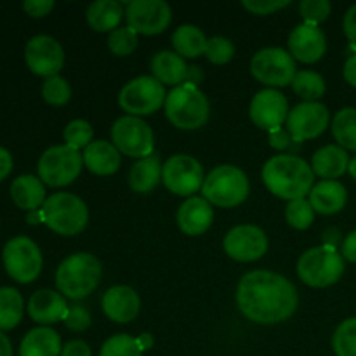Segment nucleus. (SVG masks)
<instances>
[{
    "label": "nucleus",
    "instance_id": "obj_1",
    "mask_svg": "<svg viewBox=\"0 0 356 356\" xmlns=\"http://www.w3.org/2000/svg\"><path fill=\"white\" fill-rule=\"evenodd\" d=\"M236 302L243 316L256 323H278L298 309V291L282 275L256 270L243 275L236 291Z\"/></svg>",
    "mask_w": 356,
    "mask_h": 356
},
{
    "label": "nucleus",
    "instance_id": "obj_2",
    "mask_svg": "<svg viewBox=\"0 0 356 356\" xmlns=\"http://www.w3.org/2000/svg\"><path fill=\"white\" fill-rule=\"evenodd\" d=\"M268 190L284 200H301L313 190L315 172L306 160L296 155H277L263 167Z\"/></svg>",
    "mask_w": 356,
    "mask_h": 356
},
{
    "label": "nucleus",
    "instance_id": "obj_3",
    "mask_svg": "<svg viewBox=\"0 0 356 356\" xmlns=\"http://www.w3.org/2000/svg\"><path fill=\"white\" fill-rule=\"evenodd\" d=\"M101 273L103 268L96 256L87 252L73 254L59 264L56 271V285L63 296L79 301L96 291L101 282Z\"/></svg>",
    "mask_w": 356,
    "mask_h": 356
},
{
    "label": "nucleus",
    "instance_id": "obj_4",
    "mask_svg": "<svg viewBox=\"0 0 356 356\" xmlns=\"http://www.w3.org/2000/svg\"><path fill=\"white\" fill-rule=\"evenodd\" d=\"M165 115L177 129H200L209 120V101L195 83L184 82L167 94Z\"/></svg>",
    "mask_w": 356,
    "mask_h": 356
},
{
    "label": "nucleus",
    "instance_id": "obj_5",
    "mask_svg": "<svg viewBox=\"0 0 356 356\" xmlns=\"http://www.w3.org/2000/svg\"><path fill=\"white\" fill-rule=\"evenodd\" d=\"M202 193L211 205L225 209L235 207L249 195V179L238 167L219 165L207 174Z\"/></svg>",
    "mask_w": 356,
    "mask_h": 356
},
{
    "label": "nucleus",
    "instance_id": "obj_6",
    "mask_svg": "<svg viewBox=\"0 0 356 356\" xmlns=\"http://www.w3.org/2000/svg\"><path fill=\"white\" fill-rule=\"evenodd\" d=\"M44 225L54 233L73 236L86 228L89 221V211L82 198L73 193H54L42 205Z\"/></svg>",
    "mask_w": 356,
    "mask_h": 356
},
{
    "label": "nucleus",
    "instance_id": "obj_7",
    "mask_svg": "<svg viewBox=\"0 0 356 356\" xmlns=\"http://www.w3.org/2000/svg\"><path fill=\"white\" fill-rule=\"evenodd\" d=\"M344 273V257L332 245L309 249L299 257L298 275L309 287H329Z\"/></svg>",
    "mask_w": 356,
    "mask_h": 356
},
{
    "label": "nucleus",
    "instance_id": "obj_8",
    "mask_svg": "<svg viewBox=\"0 0 356 356\" xmlns=\"http://www.w3.org/2000/svg\"><path fill=\"white\" fill-rule=\"evenodd\" d=\"M82 162L83 156L79 149L68 145L52 146L38 160V179L52 188L68 186L79 177Z\"/></svg>",
    "mask_w": 356,
    "mask_h": 356
},
{
    "label": "nucleus",
    "instance_id": "obj_9",
    "mask_svg": "<svg viewBox=\"0 0 356 356\" xmlns=\"http://www.w3.org/2000/svg\"><path fill=\"white\" fill-rule=\"evenodd\" d=\"M165 89L153 75H143L125 83L118 94V104L132 117L152 115L165 103Z\"/></svg>",
    "mask_w": 356,
    "mask_h": 356
},
{
    "label": "nucleus",
    "instance_id": "obj_10",
    "mask_svg": "<svg viewBox=\"0 0 356 356\" xmlns=\"http://www.w3.org/2000/svg\"><path fill=\"white\" fill-rule=\"evenodd\" d=\"M3 266L19 284H30L37 280L42 271V252L37 243L28 236H16L3 247Z\"/></svg>",
    "mask_w": 356,
    "mask_h": 356
},
{
    "label": "nucleus",
    "instance_id": "obj_11",
    "mask_svg": "<svg viewBox=\"0 0 356 356\" xmlns=\"http://www.w3.org/2000/svg\"><path fill=\"white\" fill-rule=\"evenodd\" d=\"M111 139L118 152L134 159H146L153 155L155 148L152 127L145 120L132 115H125L115 122L111 127Z\"/></svg>",
    "mask_w": 356,
    "mask_h": 356
},
{
    "label": "nucleus",
    "instance_id": "obj_12",
    "mask_svg": "<svg viewBox=\"0 0 356 356\" xmlns=\"http://www.w3.org/2000/svg\"><path fill=\"white\" fill-rule=\"evenodd\" d=\"M250 72L259 82L270 87H285L296 76V61L291 52L280 47H266L250 61Z\"/></svg>",
    "mask_w": 356,
    "mask_h": 356
},
{
    "label": "nucleus",
    "instance_id": "obj_13",
    "mask_svg": "<svg viewBox=\"0 0 356 356\" xmlns=\"http://www.w3.org/2000/svg\"><path fill=\"white\" fill-rule=\"evenodd\" d=\"M204 169L200 162L190 155H174L162 169V183L169 191L179 197H190L204 186Z\"/></svg>",
    "mask_w": 356,
    "mask_h": 356
},
{
    "label": "nucleus",
    "instance_id": "obj_14",
    "mask_svg": "<svg viewBox=\"0 0 356 356\" xmlns=\"http://www.w3.org/2000/svg\"><path fill=\"white\" fill-rule=\"evenodd\" d=\"M125 19L136 33L159 35L170 24L172 10L163 0H134L127 3Z\"/></svg>",
    "mask_w": 356,
    "mask_h": 356
},
{
    "label": "nucleus",
    "instance_id": "obj_15",
    "mask_svg": "<svg viewBox=\"0 0 356 356\" xmlns=\"http://www.w3.org/2000/svg\"><path fill=\"white\" fill-rule=\"evenodd\" d=\"M330 113L322 103H301L289 111L287 132L292 141L302 143L315 139L327 129Z\"/></svg>",
    "mask_w": 356,
    "mask_h": 356
},
{
    "label": "nucleus",
    "instance_id": "obj_16",
    "mask_svg": "<svg viewBox=\"0 0 356 356\" xmlns=\"http://www.w3.org/2000/svg\"><path fill=\"white\" fill-rule=\"evenodd\" d=\"M24 59L35 75L51 79L58 75L65 65V51L56 38L49 35H37L26 44Z\"/></svg>",
    "mask_w": 356,
    "mask_h": 356
},
{
    "label": "nucleus",
    "instance_id": "obj_17",
    "mask_svg": "<svg viewBox=\"0 0 356 356\" xmlns=\"http://www.w3.org/2000/svg\"><path fill=\"white\" fill-rule=\"evenodd\" d=\"M225 250L235 261H257L268 250L266 233L254 225L235 226L225 236Z\"/></svg>",
    "mask_w": 356,
    "mask_h": 356
},
{
    "label": "nucleus",
    "instance_id": "obj_18",
    "mask_svg": "<svg viewBox=\"0 0 356 356\" xmlns=\"http://www.w3.org/2000/svg\"><path fill=\"white\" fill-rule=\"evenodd\" d=\"M250 118L264 131H277L289 117L287 97L277 89H263L254 96L250 103Z\"/></svg>",
    "mask_w": 356,
    "mask_h": 356
},
{
    "label": "nucleus",
    "instance_id": "obj_19",
    "mask_svg": "<svg viewBox=\"0 0 356 356\" xmlns=\"http://www.w3.org/2000/svg\"><path fill=\"white\" fill-rule=\"evenodd\" d=\"M291 56L302 63H316L327 51L325 33L315 24H299L289 37Z\"/></svg>",
    "mask_w": 356,
    "mask_h": 356
},
{
    "label": "nucleus",
    "instance_id": "obj_20",
    "mask_svg": "<svg viewBox=\"0 0 356 356\" xmlns=\"http://www.w3.org/2000/svg\"><path fill=\"white\" fill-rule=\"evenodd\" d=\"M141 301L134 289L127 285H117L104 292L103 312L110 320L117 323H129L138 316Z\"/></svg>",
    "mask_w": 356,
    "mask_h": 356
},
{
    "label": "nucleus",
    "instance_id": "obj_21",
    "mask_svg": "<svg viewBox=\"0 0 356 356\" xmlns=\"http://www.w3.org/2000/svg\"><path fill=\"white\" fill-rule=\"evenodd\" d=\"M214 221L212 205L202 197H190L177 211V225L181 232L190 236L202 235Z\"/></svg>",
    "mask_w": 356,
    "mask_h": 356
},
{
    "label": "nucleus",
    "instance_id": "obj_22",
    "mask_svg": "<svg viewBox=\"0 0 356 356\" xmlns=\"http://www.w3.org/2000/svg\"><path fill=\"white\" fill-rule=\"evenodd\" d=\"M66 312H68L66 299L59 292L49 291V289L37 291L28 301V315L33 322L44 323V325L65 320Z\"/></svg>",
    "mask_w": 356,
    "mask_h": 356
},
{
    "label": "nucleus",
    "instance_id": "obj_23",
    "mask_svg": "<svg viewBox=\"0 0 356 356\" xmlns=\"http://www.w3.org/2000/svg\"><path fill=\"white\" fill-rule=\"evenodd\" d=\"M83 163L96 176H110L120 167V152L111 143L96 139L83 152Z\"/></svg>",
    "mask_w": 356,
    "mask_h": 356
},
{
    "label": "nucleus",
    "instance_id": "obj_24",
    "mask_svg": "<svg viewBox=\"0 0 356 356\" xmlns=\"http://www.w3.org/2000/svg\"><path fill=\"white\" fill-rule=\"evenodd\" d=\"M348 200V191L339 181H322L309 191V204L320 214H336L343 211Z\"/></svg>",
    "mask_w": 356,
    "mask_h": 356
},
{
    "label": "nucleus",
    "instance_id": "obj_25",
    "mask_svg": "<svg viewBox=\"0 0 356 356\" xmlns=\"http://www.w3.org/2000/svg\"><path fill=\"white\" fill-rule=\"evenodd\" d=\"M152 73L160 83L165 86H181L188 79L190 66H186L179 54L170 51H160L152 59Z\"/></svg>",
    "mask_w": 356,
    "mask_h": 356
},
{
    "label": "nucleus",
    "instance_id": "obj_26",
    "mask_svg": "<svg viewBox=\"0 0 356 356\" xmlns=\"http://www.w3.org/2000/svg\"><path fill=\"white\" fill-rule=\"evenodd\" d=\"M312 169L316 176L323 177L327 181L343 176L350 169V159H348L346 149L334 145L323 146L313 155Z\"/></svg>",
    "mask_w": 356,
    "mask_h": 356
},
{
    "label": "nucleus",
    "instance_id": "obj_27",
    "mask_svg": "<svg viewBox=\"0 0 356 356\" xmlns=\"http://www.w3.org/2000/svg\"><path fill=\"white\" fill-rule=\"evenodd\" d=\"M61 351V337L49 327L30 330L19 346V356H59Z\"/></svg>",
    "mask_w": 356,
    "mask_h": 356
},
{
    "label": "nucleus",
    "instance_id": "obj_28",
    "mask_svg": "<svg viewBox=\"0 0 356 356\" xmlns=\"http://www.w3.org/2000/svg\"><path fill=\"white\" fill-rule=\"evenodd\" d=\"M10 197H13L14 204L19 209H24L28 212L38 211L40 205L45 204V188L38 177L30 176H19L13 181L10 184Z\"/></svg>",
    "mask_w": 356,
    "mask_h": 356
},
{
    "label": "nucleus",
    "instance_id": "obj_29",
    "mask_svg": "<svg viewBox=\"0 0 356 356\" xmlns=\"http://www.w3.org/2000/svg\"><path fill=\"white\" fill-rule=\"evenodd\" d=\"M162 162L159 155H149L138 160L129 172V184L136 193H148L162 179Z\"/></svg>",
    "mask_w": 356,
    "mask_h": 356
},
{
    "label": "nucleus",
    "instance_id": "obj_30",
    "mask_svg": "<svg viewBox=\"0 0 356 356\" xmlns=\"http://www.w3.org/2000/svg\"><path fill=\"white\" fill-rule=\"evenodd\" d=\"M124 17V9L117 0H97L87 9V23L96 31H115Z\"/></svg>",
    "mask_w": 356,
    "mask_h": 356
},
{
    "label": "nucleus",
    "instance_id": "obj_31",
    "mask_svg": "<svg viewBox=\"0 0 356 356\" xmlns=\"http://www.w3.org/2000/svg\"><path fill=\"white\" fill-rule=\"evenodd\" d=\"M207 42L204 31L193 24H183L172 35V45L176 54H179L181 58H198L205 54Z\"/></svg>",
    "mask_w": 356,
    "mask_h": 356
},
{
    "label": "nucleus",
    "instance_id": "obj_32",
    "mask_svg": "<svg viewBox=\"0 0 356 356\" xmlns=\"http://www.w3.org/2000/svg\"><path fill=\"white\" fill-rule=\"evenodd\" d=\"M24 305L19 292L13 287L0 289V332L19 325Z\"/></svg>",
    "mask_w": 356,
    "mask_h": 356
},
{
    "label": "nucleus",
    "instance_id": "obj_33",
    "mask_svg": "<svg viewBox=\"0 0 356 356\" xmlns=\"http://www.w3.org/2000/svg\"><path fill=\"white\" fill-rule=\"evenodd\" d=\"M292 89L299 97L305 99V103H316L325 94V80L320 73L302 70L296 73L292 80Z\"/></svg>",
    "mask_w": 356,
    "mask_h": 356
},
{
    "label": "nucleus",
    "instance_id": "obj_34",
    "mask_svg": "<svg viewBox=\"0 0 356 356\" xmlns=\"http://www.w3.org/2000/svg\"><path fill=\"white\" fill-rule=\"evenodd\" d=\"M332 134L344 149L356 152V108H343L332 120Z\"/></svg>",
    "mask_w": 356,
    "mask_h": 356
},
{
    "label": "nucleus",
    "instance_id": "obj_35",
    "mask_svg": "<svg viewBox=\"0 0 356 356\" xmlns=\"http://www.w3.org/2000/svg\"><path fill=\"white\" fill-rule=\"evenodd\" d=\"M332 348L337 356H356V316L348 318L336 329Z\"/></svg>",
    "mask_w": 356,
    "mask_h": 356
},
{
    "label": "nucleus",
    "instance_id": "obj_36",
    "mask_svg": "<svg viewBox=\"0 0 356 356\" xmlns=\"http://www.w3.org/2000/svg\"><path fill=\"white\" fill-rule=\"evenodd\" d=\"M99 356H143V348L136 337L117 334L103 344Z\"/></svg>",
    "mask_w": 356,
    "mask_h": 356
},
{
    "label": "nucleus",
    "instance_id": "obj_37",
    "mask_svg": "<svg viewBox=\"0 0 356 356\" xmlns=\"http://www.w3.org/2000/svg\"><path fill=\"white\" fill-rule=\"evenodd\" d=\"M285 218H287V222L292 228L308 229L315 221V209L306 198L292 200L289 202L287 209H285Z\"/></svg>",
    "mask_w": 356,
    "mask_h": 356
},
{
    "label": "nucleus",
    "instance_id": "obj_38",
    "mask_svg": "<svg viewBox=\"0 0 356 356\" xmlns=\"http://www.w3.org/2000/svg\"><path fill=\"white\" fill-rule=\"evenodd\" d=\"M42 97L52 106H63L72 97V87L63 76H51V79H45L42 86Z\"/></svg>",
    "mask_w": 356,
    "mask_h": 356
},
{
    "label": "nucleus",
    "instance_id": "obj_39",
    "mask_svg": "<svg viewBox=\"0 0 356 356\" xmlns=\"http://www.w3.org/2000/svg\"><path fill=\"white\" fill-rule=\"evenodd\" d=\"M63 136H65V145H68L70 148L79 149L80 152V149L87 148V146L92 143L94 131L92 127H90L89 122L73 120L66 125Z\"/></svg>",
    "mask_w": 356,
    "mask_h": 356
},
{
    "label": "nucleus",
    "instance_id": "obj_40",
    "mask_svg": "<svg viewBox=\"0 0 356 356\" xmlns=\"http://www.w3.org/2000/svg\"><path fill=\"white\" fill-rule=\"evenodd\" d=\"M108 47L115 56H129L138 47V33L132 28H117L108 38Z\"/></svg>",
    "mask_w": 356,
    "mask_h": 356
},
{
    "label": "nucleus",
    "instance_id": "obj_41",
    "mask_svg": "<svg viewBox=\"0 0 356 356\" xmlns=\"http://www.w3.org/2000/svg\"><path fill=\"white\" fill-rule=\"evenodd\" d=\"M205 56L214 65H226L235 56V45H233V42L229 38L212 37L207 42Z\"/></svg>",
    "mask_w": 356,
    "mask_h": 356
},
{
    "label": "nucleus",
    "instance_id": "obj_42",
    "mask_svg": "<svg viewBox=\"0 0 356 356\" xmlns=\"http://www.w3.org/2000/svg\"><path fill=\"white\" fill-rule=\"evenodd\" d=\"M330 6L329 0H302L299 3V10H301V16L305 17L306 24H315L318 26L322 21H325L329 17Z\"/></svg>",
    "mask_w": 356,
    "mask_h": 356
},
{
    "label": "nucleus",
    "instance_id": "obj_43",
    "mask_svg": "<svg viewBox=\"0 0 356 356\" xmlns=\"http://www.w3.org/2000/svg\"><path fill=\"white\" fill-rule=\"evenodd\" d=\"M63 322H65L66 329L73 330V332H83V330H87L90 327L92 318H90V313L83 306L75 305L70 306Z\"/></svg>",
    "mask_w": 356,
    "mask_h": 356
},
{
    "label": "nucleus",
    "instance_id": "obj_44",
    "mask_svg": "<svg viewBox=\"0 0 356 356\" xmlns=\"http://www.w3.org/2000/svg\"><path fill=\"white\" fill-rule=\"evenodd\" d=\"M287 6H291L289 0H245L243 2V7L247 10H250L254 14H261V16L275 13V10H280Z\"/></svg>",
    "mask_w": 356,
    "mask_h": 356
},
{
    "label": "nucleus",
    "instance_id": "obj_45",
    "mask_svg": "<svg viewBox=\"0 0 356 356\" xmlns=\"http://www.w3.org/2000/svg\"><path fill=\"white\" fill-rule=\"evenodd\" d=\"M23 9L26 10V14H30L31 17H42L47 16L52 9H54V2L51 0H26L23 3Z\"/></svg>",
    "mask_w": 356,
    "mask_h": 356
},
{
    "label": "nucleus",
    "instance_id": "obj_46",
    "mask_svg": "<svg viewBox=\"0 0 356 356\" xmlns=\"http://www.w3.org/2000/svg\"><path fill=\"white\" fill-rule=\"evenodd\" d=\"M61 356H92V351H90L89 344H87L86 341L73 339L65 344Z\"/></svg>",
    "mask_w": 356,
    "mask_h": 356
},
{
    "label": "nucleus",
    "instance_id": "obj_47",
    "mask_svg": "<svg viewBox=\"0 0 356 356\" xmlns=\"http://www.w3.org/2000/svg\"><path fill=\"white\" fill-rule=\"evenodd\" d=\"M344 33H346L351 47L356 49V3L348 9L346 16H344Z\"/></svg>",
    "mask_w": 356,
    "mask_h": 356
},
{
    "label": "nucleus",
    "instance_id": "obj_48",
    "mask_svg": "<svg viewBox=\"0 0 356 356\" xmlns=\"http://www.w3.org/2000/svg\"><path fill=\"white\" fill-rule=\"evenodd\" d=\"M292 138L291 134H289L287 131H284V129H277V131H271L270 132V145L273 146L275 149H285L289 148V145H291Z\"/></svg>",
    "mask_w": 356,
    "mask_h": 356
},
{
    "label": "nucleus",
    "instance_id": "obj_49",
    "mask_svg": "<svg viewBox=\"0 0 356 356\" xmlns=\"http://www.w3.org/2000/svg\"><path fill=\"white\" fill-rule=\"evenodd\" d=\"M343 257L356 263V232H351L343 242Z\"/></svg>",
    "mask_w": 356,
    "mask_h": 356
},
{
    "label": "nucleus",
    "instance_id": "obj_50",
    "mask_svg": "<svg viewBox=\"0 0 356 356\" xmlns=\"http://www.w3.org/2000/svg\"><path fill=\"white\" fill-rule=\"evenodd\" d=\"M13 170V156L6 148L0 146V181L6 179Z\"/></svg>",
    "mask_w": 356,
    "mask_h": 356
},
{
    "label": "nucleus",
    "instance_id": "obj_51",
    "mask_svg": "<svg viewBox=\"0 0 356 356\" xmlns=\"http://www.w3.org/2000/svg\"><path fill=\"white\" fill-rule=\"evenodd\" d=\"M344 79L350 86L356 87V52L348 58L346 65H344Z\"/></svg>",
    "mask_w": 356,
    "mask_h": 356
},
{
    "label": "nucleus",
    "instance_id": "obj_52",
    "mask_svg": "<svg viewBox=\"0 0 356 356\" xmlns=\"http://www.w3.org/2000/svg\"><path fill=\"white\" fill-rule=\"evenodd\" d=\"M0 356H13V346L6 334L0 332Z\"/></svg>",
    "mask_w": 356,
    "mask_h": 356
},
{
    "label": "nucleus",
    "instance_id": "obj_53",
    "mask_svg": "<svg viewBox=\"0 0 356 356\" xmlns=\"http://www.w3.org/2000/svg\"><path fill=\"white\" fill-rule=\"evenodd\" d=\"M26 221L30 222V225H38V222H44V216H42V211L28 212Z\"/></svg>",
    "mask_w": 356,
    "mask_h": 356
},
{
    "label": "nucleus",
    "instance_id": "obj_54",
    "mask_svg": "<svg viewBox=\"0 0 356 356\" xmlns=\"http://www.w3.org/2000/svg\"><path fill=\"white\" fill-rule=\"evenodd\" d=\"M138 341H139V344H141L143 351H145L146 348H152V344H153V339L148 336V334H143L141 337H138Z\"/></svg>",
    "mask_w": 356,
    "mask_h": 356
},
{
    "label": "nucleus",
    "instance_id": "obj_55",
    "mask_svg": "<svg viewBox=\"0 0 356 356\" xmlns=\"http://www.w3.org/2000/svg\"><path fill=\"white\" fill-rule=\"evenodd\" d=\"M348 170H350V174L353 176V179L356 181V156L350 162V169H348Z\"/></svg>",
    "mask_w": 356,
    "mask_h": 356
}]
</instances>
